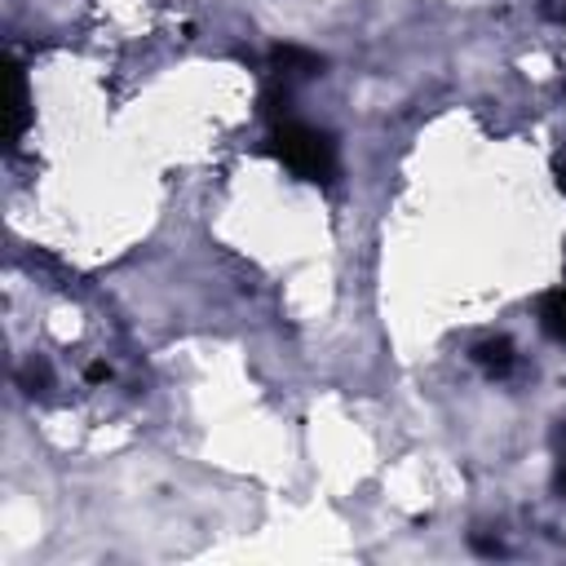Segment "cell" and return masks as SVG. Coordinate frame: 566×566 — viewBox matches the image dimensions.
<instances>
[{
  "label": "cell",
  "instance_id": "obj_1",
  "mask_svg": "<svg viewBox=\"0 0 566 566\" xmlns=\"http://www.w3.org/2000/svg\"><path fill=\"white\" fill-rule=\"evenodd\" d=\"M270 155H274L296 181H310V186H332L336 172H340L336 137H332L327 128H314V124L292 119V115H283V119L270 128Z\"/></svg>",
  "mask_w": 566,
  "mask_h": 566
},
{
  "label": "cell",
  "instance_id": "obj_2",
  "mask_svg": "<svg viewBox=\"0 0 566 566\" xmlns=\"http://www.w3.org/2000/svg\"><path fill=\"white\" fill-rule=\"evenodd\" d=\"M31 124V93H27V75L18 62H9V106H4V133H9V146L22 142Z\"/></svg>",
  "mask_w": 566,
  "mask_h": 566
},
{
  "label": "cell",
  "instance_id": "obj_4",
  "mask_svg": "<svg viewBox=\"0 0 566 566\" xmlns=\"http://www.w3.org/2000/svg\"><path fill=\"white\" fill-rule=\"evenodd\" d=\"M491 380H504L513 367H517V349H513V340H504V336H491V340H478L473 345V354H469Z\"/></svg>",
  "mask_w": 566,
  "mask_h": 566
},
{
  "label": "cell",
  "instance_id": "obj_5",
  "mask_svg": "<svg viewBox=\"0 0 566 566\" xmlns=\"http://www.w3.org/2000/svg\"><path fill=\"white\" fill-rule=\"evenodd\" d=\"M539 327H544L557 345H566V283L553 287V292L539 301Z\"/></svg>",
  "mask_w": 566,
  "mask_h": 566
},
{
  "label": "cell",
  "instance_id": "obj_3",
  "mask_svg": "<svg viewBox=\"0 0 566 566\" xmlns=\"http://www.w3.org/2000/svg\"><path fill=\"white\" fill-rule=\"evenodd\" d=\"M270 62H274V80L283 84V93L292 88V80H310V75H318V71H323V57H318V53H310V49H296V44L274 49V53H270Z\"/></svg>",
  "mask_w": 566,
  "mask_h": 566
},
{
  "label": "cell",
  "instance_id": "obj_6",
  "mask_svg": "<svg viewBox=\"0 0 566 566\" xmlns=\"http://www.w3.org/2000/svg\"><path fill=\"white\" fill-rule=\"evenodd\" d=\"M557 460H566V420L557 424Z\"/></svg>",
  "mask_w": 566,
  "mask_h": 566
}]
</instances>
